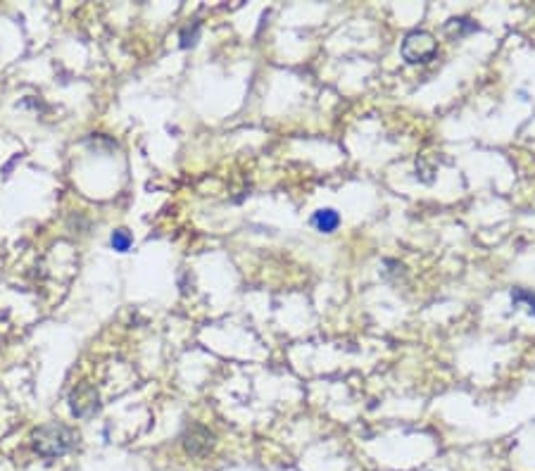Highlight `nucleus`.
Returning <instances> with one entry per match:
<instances>
[{
	"instance_id": "423d86ee",
	"label": "nucleus",
	"mask_w": 535,
	"mask_h": 471,
	"mask_svg": "<svg viewBox=\"0 0 535 471\" xmlns=\"http://www.w3.org/2000/svg\"><path fill=\"white\" fill-rule=\"evenodd\" d=\"M476 29H478L476 22H471V19H466V17H454L447 22V31H450V34H457V36L471 34V31H476Z\"/></svg>"
},
{
	"instance_id": "7ed1b4c3",
	"label": "nucleus",
	"mask_w": 535,
	"mask_h": 471,
	"mask_svg": "<svg viewBox=\"0 0 535 471\" xmlns=\"http://www.w3.org/2000/svg\"><path fill=\"white\" fill-rule=\"evenodd\" d=\"M69 409L77 419H89L100 409V395L91 383H79L69 393Z\"/></svg>"
},
{
	"instance_id": "f03ea898",
	"label": "nucleus",
	"mask_w": 535,
	"mask_h": 471,
	"mask_svg": "<svg viewBox=\"0 0 535 471\" xmlns=\"http://www.w3.org/2000/svg\"><path fill=\"white\" fill-rule=\"evenodd\" d=\"M402 57L410 64H426L438 55V41L428 31H412L402 41Z\"/></svg>"
},
{
	"instance_id": "f257e3e1",
	"label": "nucleus",
	"mask_w": 535,
	"mask_h": 471,
	"mask_svg": "<svg viewBox=\"0 0 535 471\" xmlns=\"http://www.w3.org/2000/svg\"><path fill=\"white\" fill-rule=\"evenodd\" d=\"M77 441H79L77 431L64 426V424H60V421L43 424V426H38L31 433L33 453L41 455L43 460H55V457L67 455L77 446Z\"/></svg>"
},
{
	"instance_id": "1a4fd4ad",
	"label": "nucleus",
	"mask_w": 535,
	"mask_h": 471,
	"mask_svg": "<svg viewBox=\"0 0 535 471\" xmlns=\"http://www.w3.org/2000/svg\"><path fill=\"white\" fill-rule=\"evenodd\" d=\"M200 36V24L193 22V26H186V29L181 31V48H188V45H196Z\"/></svg>"
},
{
	"instance_id": "6e6552de",
	"label": "nucleus",
	"mask_w": 535,
	"mask_h": 471,
	"mask_svg": "<svg viewBox=\"0 0 535 471\" xmlns=\"http://www.w3.org/2000/svg\"><path fill=\"white\" fill-rule=\"evenodd\" d=\"M512 302H514V307H519L521 302H526L528 307H531V312H535V293H531V290H526V288H514Z\"/></svg>"
},
{
	"instance_id": "0eeeda50",
	"label": "nucleus",
	"mask_w": 535,
	"mask_h": 471,
	"mask_svg": "<svg viewBox=\"0 0 535 471\" xmlns=\"http://www.w3.org/2000/svg\"><path fill=\"white\" fill-rule=\"evenodd\" d=\"M110 243H112V248H115L117 253H126V250L131 248V243H133V236L126 229H117L115 234H112Z\"/></svg>"
},
{
	"instance_id": "20e7f679",
	"label": "nucleus",
	"mask_w": 535,
	"mask_h": 471,
	"mask_svg": "<svg viewBox=\"0 0 535 471\" xmlns=\"http://www.w3.org/2000/svg\"><path fill=\"white\" fill-rule=\"evenodd\" d=\"M184 448L193 457H205L214 448V433L210 429L200 426V424H193L184 433Z\"/></svg>"
},
{
	"instance_id": "39448f33",
	"label": "nucleus",
	"mask_w": 535,
	"mask_h": 471,
	"mask_svg": "<svg viewBox=\"0 0 535 471\" xmlns=\"http://www.w3.org/2000/svg\"><path fill=\"white\" fill-rule=\"evenodd\" d=\"M312 224L317 227V231H321V234H333V231L340 227V215L331 208L317 210L312 217Z\"/></svg>"
}]
</instances>
